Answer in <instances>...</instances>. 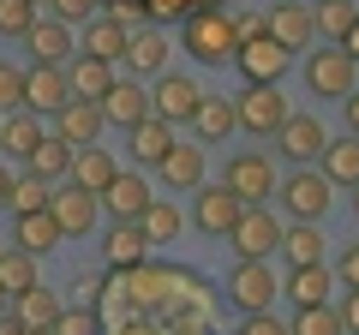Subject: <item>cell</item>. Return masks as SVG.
Returning a JSON list of instances; mask_svg holds the SVG:
<instances>
[{
  "label": "cell",
  "instance_id": "4316f807",
  "mask_svg": "<svg viewBox=\"0 0 359 335\" xmlns=\"http://www.w3.org/2000/svg\"><path fill=\"white\" fill-rule=\"evenodd\" d=\"M126 60L138 78H162L168 72V36L162 30H138V36H126Z\"/></svg>",
  "mask_w": 359,
  "mask_h": 335
},
{
  "label": "cell",
  "instance_id": "4dcf8cb0",
  "mask_svg": "<svg viewBox=\"0 0 359 335\" xmlns=\"http://www.w3.org/2000/svg\"><path fill=\"white\" fill-rule=\"evenodd\" d=\"M126 36H132V30L120 25V18H90V25H84V42H78V48L96 54V60H120V54H126Z\"/></svg>",
  "mask_w": 359,
  "mask_h": 335
},
{
  "label": "cell",
  "instance_id": "9c48e42d",
  "mask_svg": "<svg viewBox=\"0 0 359 335\" xmlns=\"http://www.w3.org/2000/svg\"><path fill=\"white\" fill-rule=\"evenodd\" d=\"M72 102V84H66V66H30L25 72V108L30 114H60Z\"/></svg>",
  "mask_w": 359,
  "mask_h": 335
},
{
  "label": "cell",
  "instance_id": "44dd1931",
  "mask_svg": "<svg viewBox=\"0 0 359 335\" xmlns=\"http://www.w3.org/2000/svg\"><path fill=\"white\" fill-rule=\"evenodd\" d=\"M66 84H72V96H84V102H102V96H108V84H114V60L78 54V60L66 66Z\"/></svg>",
  "mask_w": 359,
  "mask_h": 335
},
{
  "label": "cell",
  "instance_id": "ffe728a7",
  "mask_svg": "<svg viewBox=\"0 0 359 335\" xmlns=\"http://www.w3.org/2000/svg\"><path fill=\"white\" fill-rule=\"evenodd\" d=\"M48 138V126H42V114H30V108H18V114L0 120V150L18 156V162H30V150Z\"/></svg>",
  "mask_w": 359,
  "mask_h": 335
},
{
  "label": "cell",
  "instance_id": "7a4b0ae2",
  "mask_svg": "<svg viewBox=\"0 0 359 335\" xmlns=\"http://www.w3.org/2000/svg\"><path fill=\"white\" fill-rule=\"evenodd\" d=\"M282 294V282H276V270H269L264 258H233L228 270V299L252 317V311H269V299Z\"/></svg>",
  "mask_w": 359,
  "mask_h": 335
},
{
  "label": "cell",
  "instance_id": "d4e9b609",
  "mask_svg": "<svg viewBox=\"0 0 359 335\" xmlns=\"http://www.w3.org/2000/svg\"><path fill=\"white\" fill-rule=\"evenodd\" d=\"M102 252H108V264H114V270H138L144 252H150V240H144L138 221H114V228H108V240H102Z\"/></svg>",
  "mask_w": 359,
  "mask_h": 335
},
{
  "label": "cell",
  "instance_id": "e575fe53",
  "mask_svg": "<svg viewBox=\"0 0 359 335\" xmlns=\"http://www.w3.org/2000/svg\"><path fill=\"white\" fill-rule=\"evenodd\" d=\"M138 228H144V240H150V245H168V240H180V210L162 204V198H150V210L138 216Z\"/></svg>",
  "mask_w": 359,
  "mask_h": 335
},
{
  "label": "cell",
  "instance_id": "816d5d0a",
  "mask_svg": "<svg viewBox=\"0 0 359 335\" xmlns=\"http://www.w3.org/2000/svg\"><path fill=\"white\" fill-rule=\"evenodd\" d=\"M353 216H359V186H353Z\"/></svg>",
  "mask_w": 359,
  "mask_h": 335
},
{
  "label": "cell",
  "instance_id": "30bf717a",
  "mask_svg": "<svg viewBox=\"0 0 359 335\" xmlns=\"http://www.w3.org/2000/svg\"><path fill=\"white\" fill-rule=\"evenodd\" d=\"M96 204H102V198H90L84 186H72V180H66L60 192H48V216L60 221V233H66V240H78V233H90V228H96Z\"/></svg>",
  "mask_w": 359,
  "mask_h": 335
},
{
  "label": "cell",
  "instance_id": "ee69618b",
  "mask_svg": "<svg viewBox=\"0 0 359 335\" xmlns=\"http://www.w3.org/2000/svg\"><path fill=\"white\" fill-rule=\"evenodd\" d=\"M240 335H287V323H276L269 311H252V317L240 323Z\"/></svg>",
  "mask_w": 359,
  "mask_h": 335
},
{
  "label": "cell",
  "instance_id": "7dc6e473",
  "mask_svg": "<svg viewBox=\"0 0 359 335\" xmlns=\"http://www.w3.org/2000/svg\"><path fill=\"white\" fill-rule=\"evenodd\" d=\"M341 102H347V126H353V138H359V84L341 96Z\"/></svg>",
  "mask_w": 359,
  "mask_h": 335
},
{
  "label": "cell",
  "instance_id": "52a82bcc",
  "mask_svg": "<svg viewBox=\"0 0 359 335\" xmlns=\"http://www.w3.org/2000/svg\"><path fill=\"white\" fill-rule=\"evenodd\" d=\"M306 84H311V96H347L359 84V66L347 60L341 48H318L306 60Z\"/></svg>",
  "mask_w": 359,
  "mask_h": 335
},
{
  "label": "cell",
  "instance_id": "f6af8a7d",
  "mask_svg": "<svg viewBox=\"0 0 359 335\" xmlns=\"http://www.w3.org/2000/svg\"><path fill=\"white\" fill-rule=\"evenodd\" d=\"M341 329L359 335V287H347V306H341Z\"/></svg>",
  "mask_w": 359,
  "mask_h": 335
},
{
  "label": "cell",
  "instance_id": "484cf974",
  "mask_svg": "<svg viewBox=\"0 0 359 335\" xmlns=\"http://www.w3.org/2000/svg\"><path fill=\"white\" fill-rule=\"evenodd\" d=\"M318 174L330 186H359V138H335V144H323L318 150Z\"/></svg>",
  "mask_w": 359,
  "mask_h": 335
},
{
  "label": "cell",
  "instance_id": "681fc988",
  "mask_svg": "<svg viewBox=\"0 0 359 335\" xmlns=\"http://www.w3.org/2000/svg\"><path fill=\"white\" fill-rule=\"evenodd\" d=\"M180 6H186V0H150V13H156V18H168V13H180Z\"/></svg>",
  "mask_w": 359,
  "mask_h": 335
},
{
  "label": "cell",
  "instance_id": "d590c367",
  "mask_svg": "<svg viewBox=\"0 0 359 335\" xmlns=\"http://www.w3.org/2000/svg\"><path fill=\"white\" fill-rule=\"evenodd\" d=\"M0 287H6V299L13 294H25V287H36V258L30 252H0Z\"/></svg>",
  "mask_w": 359,
  "mask_h": 335
},
{
  "label": "cell",
  "instance_id": "8992f818",
  "mask_svg": "<svg viewBox=\"0 0 359 335\" xmlns=\"http://www.w3.org/2000/svg\"><path fill=\"white\" fill-rule=\"evenodd\" d=\"M264 36H269V42H282L287 54H294V48H311V42H318L311 6H299V0H282V6H269V13H264Z\"/></svg>",
  "mask_w": 359,
  "mask_h": 335
},
{
  "label": "cell",
  "instance_id": "8fae6325",
  "mask_svg": "<svg viewBox=\"0 0 359 335\" xmlns=\"http://www.w3.org/2000/svg\"><path fill=\"white\" fill-rule=\"evenodd\" d=\"M198 96H204V90H198L192 78L162 72V78H156V90H150V114H156V120H168V126H180V120H192Z\"/></svg>",
  "mask_w": 359,
  "mask_h": 335
},
{
  "label": "cell",
  "instance_id": "4fadbf2b",
  "mask_svg": "<svg viewBox=\"0 0 359 335\" xmlns=\"http://www.w3.org/2000/svg\"><path fill=\"white\" fill-rule=\"evenodd\" d=\"M330 192H335V186L330 180H323V174H311V168H299V174H287V216H294V221H318L323 216V210H330Z\"/></svg>",
  "mask_w": 359,
  "mask_h": 335
},
{
  "label": "cell",
  "instance_id": "f5cc1de1",
  "mask_svg": "<svg viewBox=\"0 0 359 335\" xmlns=\"http://www.w3.org/2000/svg\"><path fill=\"white\" fill-rule=\"evenodd\" d=\"M25 335H54V329H25Z\"/></svg>",
  "mask_w": 359,
  "mask_h": 335
},
{
  "label": "cell",
  "instance_id": "5b68a950",
  "mask_svg": "<svg viewBox=\"0 0 359 335\" xmlns=\"http://www.w3.org/2000/svg\"><path fill=\"white\" fill-rule=\"evenodd\" d=\"M228 240H233V258H269V252L282 245V221L269 216L264 204H245Z\"/></svg>",
  "mask_w": 359,
  "mask_h": 335
},
{
  "label": "cell",
  "instance_id": "3957f363",
  "mask_svg": "<svg viewBox=\"0 0 359 335\" xmlns=\"http://www.w3.org/2000/svg\"><path fill=\"white\" fill-rule=\"evenodd\" d=\"M233 120H240L245 132H257V138H276V126L287 120V96L276 90V84H245V90L233 96Z\"/></svg>",
  "mask_w": 359,
  "mask_h": 335
},
{
  "label": "cell",
  "instance_id": "b9f144b4",
  "mask_svg": "<svg viewBox=\"0 0 359 335\" xmlns=\"http://www.w3.org/2000/svg\"><path fill=\"white\" fill-rule=\"evenodd\" d=\"M54 335H96V311H60Z\"/></svg>",
  "mask_w": 359,
  "mask_h": 335
},
{
  "label": "cell",
  "instance_id": "11a10c76",
  "mask_svg": "<svg viewBox=\"0 0 359 335\" xmlns=\"http://www.w3.org/2000/svg\"><path fill=\"white\" fill-rule=\"evenodd\" d=\"M36 6H42V0H36Z\"/></svg>",
  "mask_w": 359,
  "mask_h": 335
},
{
  "label": "cell",
  "instance_id": "9f6ffc18",
  "mask_svg": "<svg viewBox=\"0 0 359 335\" xmlns=\"http://www.w3.org/2000/svg\"><path fill=\"white\" fill-rule=\"evenodd\" d=\"M0 120H6V114H0Z\"/></svg>",
  "mask_w": 359,
  "mask_h": 335
},
{
  "label": "cell",
  "instance_id": "e0dca14e",
  "mask_svg": "<svg viewBox=\"0 0 359 335\" xmlns=\"http://www.w3.org/2000/svg\"><path fill=\"white\" fill-rule=\"evenodd\" d=\"M144 114H150L144 84H138V78H114V84H108V96H102V120H108V126H138Z\"/></svg>",
  "mask_w": 359,
  "mask_h": 335
},
{
  "label": "cell",
  "instance_id": "60d3db41",
  "mask_svg": "<svg viewBox=\"0 0 359 335\" xmlns=\"http://www.w3.org/2000/svg\"><path fill=\"white\" fill-rule=\"evenodd\" d=\"M54 13L48 18H60V25H90L96 18V0H48Z\"/></svg>",
  "mask_w": 359,
  "mask_h": 335
},
{
  "label": "cell",
  "instance_id": "d6a6232c",
  "mask_svg": "<svg viewBox=\"0 0 359 335\" xmlns=\"http://www.w3.org/2000/svg\"><path fill=\"white\" fill-rule=\"evenodd\" d=\"M25 168H30V174H42L48 186H54V180H66V174H72V144L54 132V138H42L36 150H30V162H25Z\"/></svg>",
  "mask_w": 359,
  "mask_h": 335
},
{
  "label": "cell",
  "instance_id": "c3c4849f",
  "mask_svg": "<svg viewBox=\"0 0 359 335\" xmlns=\"http://www.w3.org/2000/svg\"><path fill=\"white\" fill-rule=\"evenodd\" d=\"M335 48H341V54H347V60H353V66H359V25H353V30H347V36H341V42H335Z\"/></svg>",
  "mask_w": 359,
  "mask_h": 335
},
{
  "label": "cell",
  "instance_id": "f907efd6",
  "mask_svg": "<svg viewBox=\"0 0 359 335\" xmlns=\"http://www.w3.org/2000/svg\"><path fill=\"white\" fill-rule=\"evenodd\" d=\"M6 198H13V174H6V168H0V204H6Z\"/></svg>",
  "mask_w": 359,
  "mask_h": 335
},
{
  "label": "cell",
  "instance_id": "cb8c5ba5",
  "mask_svg": "<svg viewBox=\"0 0 359 335\" xmlns=\"http://www.w3.org/2000/svg\"><path fill=\"white\" fill-rule=\"evenodd\" d=\"M126 138H132V156H138L144 168H156L168 150H174V126H168V120H156V114H144L138 126H126Z\"/></svg>",
  "mask_w": 359,
  "mask_h": 335
},
{
  "label": "cell",
  "instance_id": "74e56055",
  "mask_svg": "<svg viewBox=\"0 0 359 335\" xmlns=\"http://www.w3.org/2000/svg\"><path fill=\"white\" fill-rule=\"evenodd\" d=\"M48 192H54V186L25 168V174H13V198H6V204H13L18 216H25V210H48Z\"/></svg>",
  "mask_w": 359,
  "mask_h": 335
},
{
  "label": "cell",
  "instance_id": "603a6c76",
  "mask_svg": "<svg viewBox=\"0 0 359 335\" xmlns=\"http://www.w3.org/2000/svg\"><path fill=\"white\" fill-rule=\"evenodd\" d=\"M30 54H36L42 66H60L66 54H72V25H60V18H36V25L25 30Z\"/></svg>",
  "mask_w": 359,
  "mask_h": 335
},
{
  "label": "cell",
  "instance_id": "ac0fdd59",
  "mask_svg": "<svg viewBox=\"0 0 359 335\" xmlns=\"http://www.w3.org/2000/svg\"><path fill=\"white\" fill-rule=\"evenodd\" d=\"M156 168H162V180L174 186V192H198V186H204V144H180L174 138V150Z\"/></svg>",
  "mask_w": 359,
  "mask_h": 335
},
{
  "label": "cell",
  "instance_id": "5bb4252c",
  "mask_svg": "<svg viewBox=\"0 0 359 335\" xmlns=\"http://www.w3.org/2000/svg\"><path fill=\"white\" fill-rule=\"evenodd\" d=\"M102 102H84V96H72V102L60 108V114H54V132H60L66 144H72V150H84V144H96L102 138Z\"/></svg>",
  "mask_w": 359,
  "mask_h": 335
},
{
  "label": "cell",
  "instance_id": "7c38bea8",
  "mask_svg": "<svg viewBox=\"0 0 359 335\" xmlns=\"http://www.w3.org/2000/svg\"><path fill=\"white\" fill-rule=\"evenodd\" d=\"M240 198L228 192V186H198V204H192V221L204 233H216V240H228L233 233V221H240Z\"/></svg>",
  "mask_w": 359,
  "mask_h": 335
},
{
  "label": "cell",
  "instance_id": "bcb514c9",
  "mask_svg": "<svg viewBox=\"0 0 359 335\" xmlns=\"http://www.w3.org/2000/svg\"><path fill=\"white\" fill-rule=\"evenodd\" d=\"M233 36H240V42L264 36V18H252V13H245V18H233Z\"/></svg>",
  "mask_w": 359,
  "mask_h": 335
},
{
  "label": "cell",
  "instance_id": "f35d334b",
  "mask_svg": "<svg viewBox=\"0 0 359 335\" xmlns=\"http://www.w3.org/2000/svg\"><path fill=\"white\" fill-rule=\"evenodd\" d=\"M36 25V0H0V36H25Z\"/></svg>",
  "mask_w": 359,
  "mask_h": 335
},
{
  "label": "cell",
  "instance_id": "836d02e7",
  "mask_svg": "<svg viewBox=\"0 0 359 335\" xmlns=\"http://www.w3.org/2000/svg\"><path fill=\"white\" fill-rule=\"evenodd\" d=\"M311 25H318V36L341 42L347 30L359 25V6H353V0H318V13H311Z\"/></svg>",
  "mask_w": 359,
  "mask_h": 335
},
{
  "label": "cell",
  "instance_id": "f1b7e54d",
  "mask_svg": "<svg viewBox=\"0 0 359 335\" xmlns=\"http://www.w3.org/2000/svg\"><path fill=\"white\" fill-rule=\"evenodd\" d=\"M233 126H240V120H233V102H228V96H198V108H192V132H198L204 144L228 138Z\"/></svg>",
  "mask_w": 359,
  "mask_h": 335
},
{
  "label": "cell",
  "instance_id": "83f0119b",
  "mask_svg": "<svg viewBox=\"0 0 359 335\" xmlns=\"http://www.w3.org/2000/svg\"><path fill=\"white\" fill-rule=\"evenodd\" d=\"M330 287H335V275L323 270V264L287 270V299H294V306H330Z\"/></svg>",
  "mask_w": 359,
  "mask_h": 335
},
{
  "label": "cell",
  "instance_id": "1f68e13d",
  "mask_svg": "<svg viewBox=\"0 0 359 335\" xmlns=\"http://www.w3.org/2000/svg\"><path fill=\"white\" fill-rule=\"evenodd\" d=\"M276 252H287V270H299V264H323L318 221H294V228H282V245H276Z\"/></svg>",
  "mask_w": 359,
  "mask_h": 335
},
{
  "label": "cell",
  "instance_id": "2e32d148",
  "mask_svg": "<svg viewBox=\"0 0 359 335\" xmlns=\"http://www.w3.org/2000/svg\"><path fill=\"white\" fill-rule=\"evenodd\" d=\"M114 174H120V162H114V156H108L102 144H84V150H72V174H66V180H72V186H84L90 198H102Z\"/></svg>",
  "mask_w": 359,
  "mask_h": 335
},
{
  "label": "cell",
  "instance_id": "ba28073f",
  "mask_svg": "<svg viewBox=\"0 0 359 335\" xmlns=\"http://www.w3.org/2000/svg\"><path fill=\"white\" fill-rule=\"evenodd\" d=\"M233 60H240V78H245V84H276V78L287 72L294 54H287L282 42H269V36H252V42L233 48Z\"/></svg>",
  "mask_w": 359,
  "mask_h": 335
},
{
  "label": "cell",
  "instance_id": "f546056e",
  "mask_svg": "<svg viewBox=\"0 0 359 335\" xmlns=\"http://www.w3.org/2000/svg\"><path fill=\"white\" fill-rule=\"evenodd\" d=\"M13 317L25 323V329H54V317H60V299L48 294V287H25V294H13Z\"/></svg>",
  "mask_w": 359,
  "mask_h": 335
},
{
  "label": "cell",
  "instance_id": "277c9868",
  "mask_svg": "<svg viewBox=\"0 0 359 335\" xmlns=\"http://www.w3.org/2000/svg\"><path fill=\"white\" fill-rule=\"evenodd\" d=\"M222 186H228L240 204H264V198H276V168H269V156L240 150L228 162V174H222Z\"/></svg>",
  "mask_w": 359,
  "mask_h": 335
},
{
  "label": "cell",
  "instance_id": "8d00e7d4",
  "mask_svg": "<svg viewBox=\"0 0 359 335\" xmlns=\"http://www.w3.org/2000/svg\"><path fill=\"white\" fill-rule=\"evenodd\" d=\"M287 335H347V329H341V311L335 306H299Z\"/></svg>",
  "mask_w": 359,
  "mask_h": 335
},
{
  "label": "cell",
  "instance_id": "9a60e30c",
  "mask_svg": "<svg viewBox=\"0 0 359 335\" xmlns=\"http://www.w3.org/2000/svg\"><path fill=\"white\" fill-rule=\"evenodd\" d=\"M276 138H282L287 162H318V150L330 144V132H323V120H311V114H287L282 126H276Z\"/></svg>",
  "mask_w": 359,
  "mask_h": 335
},
{
  "label": "cell",
  "instance_id": "6da1fadb",
  "mask_svg": "<svg viewBox=\"0 0 359 335\" xmlns=\"http://www.w3.org/2000/svg\"><path fill=\"white\" fill-rule=\"evenodd\" d=\"M233 48H240V36H233V18L216 13V6H204V13H186V54L204 66H222L233 60Z\"/></svg>",
  "mask_w": 359,
  "mask_h": 335
},
{
  "label": "cell",
  "instance_id": "d6986e66",
  "mask_svg": "<svg viewBox=\"0 0 359 335\" xmlns=\"http://www.w3.org/2000/svg\"><path fill=\"white\" fill-rule=\"evenodd\" d=\"M102 204H108L114 221H138L144 210H150V186H144V174H114L108 192H102Z\"/></svg>",
  "mask_w": 359,
  "mask_h": 335
},
{
  "label": "cell",
  "instance_id": "ab89813d",
  "mask_svg": "<svg viewBox=\"0 0 359 335\" xmlns=\"http://www.w3.org/2000/svg\"><path fill=\"white\" fill-rule=\"evenodd\" d=\"M25 108V72L0 60V114H18Z\"/></svg>",
  "mask_w": 359,
  "mask_h": 335
},
{
  "label": "cell",
  "instance_id": "7bdbcfd3",
  "mask_svg": "<svg viewBox=\"0 0 359 335\" xmlns=\"http://www.w3.org/2000/svg\"><path fill=\"white\" fill-rule=\"evenodd\" d=\"M335 275H341V287H359V240L341 245V258H335Z\"/></svg>",
  "mask_w": 359,
  "mask_h": 335
},
{
  "label": "cell",
  "instance_id": "7402d4cb",
  "mask_svg": "<svg viewBox=\"0 0 359 335\" xmlns=\"http://www.w3.org/2000/svg\"><path fill=\"white\" fill-rule=\"evenodd\" d=\"M13 240H18V252L42 258V252H54L66 233H60V221H54L48 210H25V216H18V228H13Z\"/></svg>",
  "mask_w": 359,
  "mask_h": 335
},
{
  "label": "cell",
  "instance_id": "db71d44e",
  "mask_svg": "<svg viewBox=\"0 0 359 335\" xmlns=\"http://www.w3.org/2000/svg\"><path fill=\"white\" fill-rule=\"evenodd\" d=\"M0 311H6V287H0Z\"/></svg>",
  "mask_w": 359,
  "mask_h": 335
}]
</instances>
